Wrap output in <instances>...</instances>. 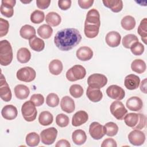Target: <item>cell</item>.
<instances>
[{
	"mask_svg": "<svg viewBox=\"0 0 147 147\" xmlns=\"http://www.w3.org/2000/svg\"><path fill=\"white\" fill-rule=\"evenodd\" d=\"M21 2L24 3H30L31 1H28V2H25V1H21Z\"/></svg>",
	"mask_w": 147,
	"mask_h": 147,
	"instance_id": "cell-54",
	"label": "cell"
},
{
	"mask_svg": "<svg viewBox=\"0 0 147 147\" xmlns=\"http://www.w3.org/2000/svg\"><path fill=\"white\" fill-rule=\"evenodd\" d=\"M53 120V117L52 114L48 111H42L38 117V122L42 126H48L51 124Z\"/></svg>",
	"mask_w": 147,
	"mask_h": 147,
	"instance_id": "cell-36",
	"label": "cell"
},
{
	"mask_svg": "<svg viewBox=\"0 0 147 147\" xmlns=\"http://www.w3.org/2000/svg\"><path fill=\"white\" fill-rule=\"evenodd\" d=\"M106 92L109 97L117 100L123 99L125 96L124 90L122 87L115 84L109 86Z\"/></svg>",
	"mask_w": 147,
	"mask_h": 147,
	"instance_id": "cell-11",
	"label": "cell"
},
{
	"mask_svg": "<svg viewBox=\"0 0 147 147\" xmlns=\"http://www.w3.org/2000/svg\"><path fill=\"white\" fill-rule=\"evenodd\" d=\"M15 0H2L1 5V13L3 16L10 18L14 14L13 7L15 6Z\"/></svg>",
	"mask_w": 147,
	"mask_h": 147,
	"instance_id": "cell-14",
	"label": "cell"
},
{
	"mask_svg": "<svg viewBox=\"0 0 147 147\" xmlns=\"http://www.w3.org/2000/svg\"><path fill=\"white\" fill-rule=\"evenodd\" d=\"M71 5V0H59L58 1V6L62 10H66L68 9Z\"/></svg>",
	"mask_w": 147,
	"mask_h": 147,
	"instance_id": "cell-49",
	"label": "cell"
},
{
	"mask_svg": "<svg viewBox=\"0 0 147 147\" xmlns=\"http://www.w3.org/2000/svg\"><path fill=\"white\" fill-rule=\"evenodd\" d=\"M82 36L75 28H65L58 31L54 37L55 45L61 51H68L78 45Z\"/></svg>",
	"mask_w": 147,
	"mask_h": 147,
	"instance_id": "cell-1",
	"label": "cell"
},
{
	"mask_svg": "<svg viewBox=\"0 0 147 147\" xmlns=\"http://www.w3.org/2000/svg\"><path fill=\"white\" fill-rule=\"evenodd\" d=\"M31 58V53L26 48H21L17 53V59L21 63H28Z\"/></svg>",
	"mask_w": 147,
	"mask_h": 147,
	"instance_id": "cell-31",
	"label": "cell"
},
{
	"mask_svg": "<svg viewBox=\"0 0 147 147\" xmlns=\"http://www.w3.org/2000/svg\"><path fill=\"white\" fill-rule=\"evenodd\" d=\"M128 140L131 144L134 146H140L145 141V135L142 131L134 129L128 134Z\"/></svg>",
	"mask_w": 147,
	"mask_h": 147,
	"instance_id": "cell-12",
	"label": "cell"
},
{
	"mask_svg": "<svg viewBox=\"0 0 147 147\" xmlns=\"http://www.w3.org/2000/svg\"><path fill=\"white\" fill-rule=\"evenodd\" d=\"M14 94L17 98L22 100L27 98L30 94L29 88L24 84H18L14 87Z\"/></svg>",
	"mask_w": 147,
	"mask_h": 147,
	"instance_id": "cell-26",
	"label": "cell"
},
{
	"mask_svg": "<svg viewBox=\"0 0 147 147\" xmlns=\"http://www.w3.org/2000/svg\"><path fill=\"white\" fill-rule=\"evenodd\" d=\"M13 53L10 43L7 40L0 42V64L2 66L9 65L13 60Z\"/></svg>",
	"mask_w": 147,
	"mask_h": 147,
	"instance_id": "cell-3",
	"label": "cell"
},
{
	"mask_svg": "<svg viewBox=\"0 0 147 147\" xmlns=\"http://www.w3.org/2000/svg\"><path fill=\"white\" fill-rule=\"evenodd\" d=\"M107 78L101 74H93L88 76L87 79V84L89 87L100 89L106 85Z\"/></svg>",
	"mask_w": 147,
	"mask_h": 147,
	"instance_id": "cell-6",
	"label": "cell"
},
{
	"mask_svg": "<svg viewBox=\"0 0 147 147\" xmlns=\"http://www.w3.org/2000/svg\"><path fill=\"white\" fill-rule=\"evenodd\" d=\"M30 100H31L36 106H40L44 102V97L40 94H34L31 96Z\"/></svg>",
	"mask_w": 147,
	"mask_h": 147,
	"instance_id": "cell-47",
	"label": "cell"
},
{
	"mask_svg": "<svg viewBox=\"0 0 147 147\" xmlns=\"http://www.w3.org/2000/svg\"><path fill=\"white\" fill-rule=\"evenodd\" d=\"M16 76L17 79L20 81L30 82L36 78V72L32 67H25L17 71Z\"/></svg>",
	"mask_w": 147,
	"mask_h": 147,
	"instance_id": "cell-7",
	"label": "cell"
},
{
	"mask_svg": "<svg viewBox=\"0 0 147 147\" xmlns=\"http://www.w3.org/2000/svg\"><path fill=\"white\" fill-rule=\"evenodd\" d=\"M147 19L144 18L142 19L138 27L137 32L138 34L141 37L142 41L146 44V37H147Z\"/></svg>",
	"mask_w": 147,
	"mask_h": 147,
	"instance_id": "cell-37",
	"label": "cell"
},
{
	"mask_svg": "<svg viewBox=\"0 0 147 147\" xmlns=\"http://www.w3.org/2000/svg\"><path fill=\"white\" fill-rule=\"evenodd\" d=\"M126 105L129 110L134 111H138L142 109L143 107V102L141 98L134 96L127 100Z\"/></svg>",
	"mask_w": 147,
	"mask_h": 147,
	"instance_id": "cell-18",
	"label": "cell"
},
{
	"mask_svg": "<svg viewBox=\"0 0 147 147\" xmlns=\"http://www.w3.org/2000/svg\"><path fill=\"white\" fill-rule=\"evenodd\" d=\"M121 36L120 34L116 31L109 32L106 36L105 41L106 44L110 47H117L121 42Z\"/></svg>",
	"mask_w": 147,
	"mask_h": 147,
	"instance_id": "cell-16",
	"label": "cell"
},
{
	"mask_svg": "<svg viewBox=\"0 0 147 147\" xmlns=\"http://www.w3.org/2000/svg\"><path fill=\"white\" fill-rule=\"evenodd\" d=\"M89 133L93 139L98 140L105 135V131L103 125L99 122H93L90 125Z\"/></svg>",
	"mask_w": 147,
	"mask_h": 147,
	"instance_id": "cell-13",
	"label": "cell"
},
{
	"mask_svg": "<svg viewBox=\"0 0 147 147\" xmlns=\"http://www.w3.org/2000/svg\"><path fill=\"white\" fill-rule=\"evenodd\" d=\"M45 21L51 26H56L61 23V18L58 13L51 11L46 15Z\"/></svg>",
	"mask_w": 147,
	"mask_h": 147,
	"instance_id": "cell-28",
	"label": "cell"
},
{
	"mask_svg": "<svg viewBox=\"0 0 147 147\" xmlns=\"http://www.w3.org/2000/svg\"><path fill=\"white\" fill-rule=\"evenodd\" d=\"M78 2L79 6L81 8L87 9L92 6L94 3V0H78Z\"/></svg>",
	"mask_w": 147,
	"mask_h": 147,
	"instance_id": "cell-48",
	"label": "cell"
},
{
	"mask_svg": "<svg viewBox=\"0 0 147 147\" xmlns=\"http://www.w3.org/2000/svg\"><path fill=\"white\" fill-rule=\"evenodd\" d=\"M99 28L97 25L84 24V32L86 36L89 38H95L99 33Z\"/></svg>",
	"mask_w": 147,
	"mask_h": 147,
	"instance_id": "cell-32",
	"label": "cell"
},
{
	"mask_svg": "<svg viewBox=\"0 0 147 147\" xmlns=\"http://www.w3.org/2000/svg\"><path fill=\"white\" fill-rule=\"evenodd\" d=\"M18 114L17 108L12 105L5 106L1 110V115L3 118L7 120H13L15 119Z\"/></svg>",
	"mask_w": 147,
	"mask_h": 147,
	"instance_id": "cell-19",
	"label": "cell"
},
{
	"mask_svg": "<svg viewBox=\"0 0 147 147\" xmlns=\"http://www.w3.org/2000/svg\"><path fill=\"white\" fill-rule=\"evenodd\" d=\"M86 75V70L81 65H75L66 72V78L70 82H75L83 79Z\"/></svg>",
	"mask_w": 147,
	"mask_h": 147,
	"instance_id": "cell-5",
	"label": "cell"
},
{
	"mask_svg": "<svg viewBox=\"0 0 147 147\" xmlns=\"http://www.w3.org/2000/svg\"><path fill=\"white\" fill-rule=\"evenodd\" d=\"M102 147H117V144L116 141L111 138L105 139L101 144Z\"/></svg>",
	"mask_w": 147,
	"mask_h": 147,
	"instance_id": "cell-50",
	"label": "cell"
},
{
	"mask_svg": "<svg viewBox=\"0 0 147 147\" xmlns=\"http://www.w3.org/2000/svg\"><path fill=\"white\" fill-rule=\"evenodd\" d=\"M37 33L41 38L44 39H48L52 36L53 33V29L49 25L43 24L40 26L38 28Z\"/></svg>",
	"mask_w": 147,
	"mask_h": 147,
	"instance_id": "cell-35",
	"label": "cell"
},
{
	"mask_svg": "<svg viewBox=\"0 0 147 147\" xmlns=\"http://www.w3.org/2000/svg\"><path fill=\"white\" fill-rule=\"evenodd\" d=\"M57 135V130L53 127L43 130L40 133L41 142L45 145H51L56 140Z\"/></svg>",
	"mask_w": 147,
	"mask_h": 147,
	"instance_id": "cell-9",
	"label": "cell"
},
{
	"mask_svg": "<svg viewBox=\"0 0 147 147\" xmlns=\"http://www.w3.org/2000/svg\"><path fill=\"white\" fill-rule=\"evenodd\" d=\"M144 46L139 41L135 42L131 47L130 50L131 53L136 56L141 55L144 52Z\"/></svg>",
	"mask_w": 147,
	"mask_h": 147,
	"instance_id": "cell-45",
	"label": "cell"
},
{
	"mask_svg": "<svg viewBox=\"0 0 147 147\" xmlns=\"http://www.w3.org/2000/svg\"><path fill=\"white\" fill-rule=\"evenodd\" d=\"M60 106L61 110L67 113H72L75 109L74 100L68 96L62 98L60 101Z\"/></svg>",
	"mask_w": 147,
	"mask_h": 147,
	"instance_id": "cell-22",
	"label": "cell"
},
{
	"mask_svg": "<svg viewBox=\"0 0 147 147\" xmlns=\"http://www.w3.org/2000/svg\"><path fill=\"white\" fill-rule=\"evenodd\" d=\"M36 30L34 28L30 25H25L22 26L20 30V34L23 38L30 40L36 36Z\"/></svg>",
	"mask_w": 147,
	"mask_h": 147,
	"instance_id": "cell-25",
	"label": "cell"
},
{
	"mask_svg": "<svg viewBox=\"0 0 147 147\" xmlns=\"http://www.w3.org/2000/svg\"><path fill=\"white\" fill-rule=\"evenodd\" d=\"M122 27L126 30H131L136 26V20L134 18L131 16H126L121 20Z\"/></svg>",
	"mask_w": 147,
	"mask_h": 147,
	"instance_id": "cell-34",
	"label": "cell"
},
{
	"mask_svg": "<svg viewBox=\"0 0 147 147\" xmlns=\"http://www.w3.org/2000/svg\"><path fill=\"white\" fill-rule=\"evenodd\" d=\"M69 93L73 97L78 98L83 95V88L79 84H72L69 88Z\"/></svg>",
	"mask_w": 147,
	"mask_h": 147,
	"instance_id": "cell-42",
	"label": "cell"
},
{
	"mask_svg": "<svg viewBox=\"0 0 147 147\" xmlns=\"http://www.w3.org/2000/svg\"><path fill=\"white\" fill-rule=\"evenodd\" d=\"M55 146L56 147H70L71 144L67 140L62 139L58 141Z\"/></svg>",
	"mask_w": 147,
	"mask_h": 147,
	"instance_id": "cell-52",
	"label": "cell"
},
{
	"mask_svg": "<svg viewBox=\"0 0 147 147\" xmlns=\"http://www.w3.org/2000/svg\"><path fill=\"white\" fill-rule=\"evenodd\" d=\"M51 3L50 0H37L36 5L40 9H45L48 8Z\"/></svg>",
	"mask_w": 147,
	"mask_h": 147,
	"instance_id": "cell-51",
	"label": "cell"
},
{
	"mask_svg": "<svg viewBox=\"0 0 147 147\" xmlns=\"http://www.w3.org/2000/svg\"><path fill=\"white\" fill-rule=\"evenodd\" d=\"M131 70L138 74H142L146 71V65L145 61L141 59H135L131 64Z\"/></svg>",
	"mask_w": 147,
	"mask_h": 147,
	"instance_id": "cell-33",
	"label": "cell"
},
{
	"mask_svg": "<svg viewBox=\"0 0 147 147\" xmlns=\"http://www.w3.org/2000/svg\"><path fill=\"white\" fill-rule=\"evenodd\" d=\"M46 103L49 107H56L59 103V98L58 95L55 93L49 94L46 98Z\"/></svg>",
	"mask_w": 147,
	"mask_h": 147,
	"instance_id": "cell-43",
	"label": "cell"
},
{
	"mask_svg": "<svg viewBox=\"0 0 147 147\" xmlns=\"http://www.w3.org/2000/svg\"><path fill=\"white\" fill-rule=\"evenodd\" d=\"M73 142L78 145L83 144L87 140V136L85 131L81 129L75 130L72 134Z\"/></svg>",
	"mask_w": 147,
	"mask_h": 147,
	"instance_id": "cell-27",
	"label": "cell"
},
{
	"mask_svg": "<svg viewBox=\"0 0 147 147\" xmlns=\"http://www.w3.org/2000/svg\"><path fill=\"white\" fill-rule=\"evenodd\" d=\"M140 90L144 93L146 94V79H144L142 80L140 84Z\"/></svg>",
	"mask_w": 147,
	"mask_h": 147,
	"instance_id": "cell-53",
	"label": "cell"
},
{
	"mask_svg": "<svg viewBox=\"0 0 147 147\" xmlns=\"http://www.w3.org/2000/svg\"><path fill=\"white\" fill-rule=\"evenodd\" d=\"M105 134L110 137L115 136L118 131V126L113 122H109L106 123L104 126Z\"/></svg>",
	"mask_w": 147,
	"mask_h": 147,
	"instance_id": "cell-39",
	"label": "cell"
},
{
	"mask_svg": "<svg viewBox=\"0 0 147 147\" xmlns=\"http://www.w3.org/2000/svg\"><path fill=\"white\" fill-rule=\"evenodd\" d=\"M45 14L43 11L36 10L30 14V21L33 24H40L44 20Z\"/></svg>",
	"mask_w": 147,
	"mask_h": 147,
	"instance_id": "cell-41",
	"label": "cell"
},
{
	"mask_svg": "<svg viewBox=\"0 0 147 147\" xmlns=\"http://www.w3.org/2000/svg\"><path fill=\"white\" fill-rule=\"evenodd\" d=\"M102 2L106 7L114 13L121 11L123 8V2L121 0H103Z\"/></svg>",
	"mask_w": 147,
	"mask_h": 147,
	"instance_id": "cell-23",
	"label": "cell"
},
{
	"mask_svg": "<svg viewBox=\"0 0 147 147\" xmlns=\"http://www.w3.org/2000/svg\"><path fill=\"white\" fill-rule=\"evenodd\" d=\"M40 138L39 135L36 132H31L28 133L25 138L26 144L29 146H37L40 142Z\"/></svg>",
	"mask_w": 147,
	"mask_h": 147,
	"instance_id": "cell-38",
	"label": "cell"
},
{
	"mask_svg": "<svg viewBox=\"0 0 147 147\" xmlns=\"http://www.w3.org/2000/svg\"><path fill=\"white\" fill-rule=\"evenodd\" d=\"M88 119V114L83 110L77 111L72 117V124L74 126H79L85 123Z\"/></svg>",
	"mask_w": 147,
	"mask_h": 147,
	"instance_id": "cell-20",
	"label": "cell"
},
{
	"mask_svg": "<svg viewBox=\"0 0 147 147\" xmlns=\"http://www.w3.org/2000/svg\"><path fill=\"white\" fill-rule=\"evenodd\" d=\"M84 24L97 25L100 27V14L99 11L95 9L90 10L86 15V18Z\"/></svg>",
	"mask_w": 147,
	"mask_h": 147,
	"instance_id": "cell-15",
	"label": "cell"
},
{
	"mask_svg": "<svg viewBox=\"0 0 147 147\" xmlns=\"http://www.w3.org/2000/svg\"><path fill=\"white\" fill-rule=\"evenodd\" d=\"M29 44L32 49L36 52H41L44 49L45 43L41 39L36 36L29 40Z\"/></svg>",
	"mask_w": 147,
	"mask_h": 147,
	"instance_id": "cell-29",
	"label": "cell"
},
{
	"mask_svg": "<svg viewBox=\"0 0 147 147\" xmlns=\"http://www.w3.org/2000/svg\"><path fill=\"white\" fill-rule=\"evenodd\" d=\"M138 41V38L135 34H128L123 37L122 38V43L125 48L129 49L135 42Z\"/></svg>",
	"mask_w": 147,
	"mask_h": 147,
	"instance_id": "cell-40",
	"label": "cell"
},
{
	"mask_svg": "<svg viewBox=\"0 0 147 147\" xmlns=\"http://www.w3.org/2000/svg\"><path fill=\"white\" fill-rule=\"evenodd\" d=\"M21 113L23 118L26 121L32 122L36 119L37 111L34 103L31 100H28L22 105Z\"/></svg>",
	"mask_w": 147,
	"mask_h": 147,
	"instance_id": "cell-4",
	"label": "cell"
},
{
	"mask_svg": "<svg viewBox=\"0 0 147 147\" xmlns=\"http://www.w3.org/2000/svg\"><path fill=\"white\" fill-rule=\"evenodd\" d=\"M76 55L77 58L81 61H88L92 57L93 51L88 47H81L76 51Z\"/></svg>",
	"mask_w": 147,
	"mask_h": 147,
	"instance_id": "cell-21",
	"label": "cell"
},
{
	"mask_svg": "<svg viewBox=\"0 0 147 147\" xmlns=\"http://www.w3.org/2000/svg\"><path fill=\"white\" fill-rule=\"evenodd\" d=\"M86 95L87 98L93 102H99L103 98V94L100 89L94 88L89 86L87 89Z\"/></svg>",
	"mask_w": 147,
	"mask_h": 147,
	"instance_id": "cell-24",
	"label": "cell"
},
{
	"mask_svg": "<svg viewBox=\"0 0 147 147\" xmlns=\"http://www.w3.org/2000/svg\"><path fill=\"white\" fill-rule=\"evenodd\" d=\"M0 97L5 102H9L12 96L11 91L3 75L1 74Z\"/></svg>",
	"mask_w": 147,
	"mask_h": 147,
	"instance_id": "cell-10",
	"label": "cell"
},
{
	"mask_svg": "<svg viewBox=\"0 0 147 147\" xmlns=\"http://www.w3.org/2000/svg\"><path fill=\"white\" fill-rule=\"evenodd\" d=\"M69 119L68 117L64 114H59L56 117V123L59 126L61 127L67 126L69 124Z\"/></svg>",
	"mask_w": 147,
	"mask_h": 147,
	"instance_id": "cell-44",
	"label": "cell"
},
{
	"mask_svg": "<svg viewBox=\"0 0 147 147\" xmlns=\"http://www.w3.org/2000/svg\"><path fill=\"white\" fill-rule=\"evenodd\" d=\"M9 23L8 21L0 18V37L6 36L9 31Z\"/></svg>",
	"mask_w": 147,
	"mask_h": 147,
	"instance_id": "cell-46",
	"label": "cell"
},
{
	"mask_svg": "<svg viewBox=\"0 0 147 147\" xmlns=\"http://www.w3.org/2000/svg\"><path fill=\"white\" fill-rule=\"evenodd\" d=\"M63 63L60 60L54 59L49 64V71L52 75H58L63 71Z\"/></svg>",
	"mask_w": 147,
	"mask_h": 147,
	"instance_id": "cell-30",
	"label": "cell"
},
{
	"mask_svg": "<svg viewBox=\"0 0 147 147\" xmlns=\"http://www.w3.org/2000/svg\"><path fill=\"white\" fill-rule=\"evenodd\" d=\"M111 114L117 119L122 120L127 113L123 104L119 100L114 101L110 106Z\"/></svg>",
	"mask_w": 147,
	"mask_h": 147,
	"instance_id": "cell-8",
	"label": "cell"
},
{
	"mask_svg": "<svg viewBox=\"0 0 147 147\" xmlns=\"http://www.w3.org/2000/svg\"><path fill=\"white\" fill-rule=\"evenodd\" d=\"M123 119L125 124L133 129H142L146 124V116L140 113H129L126 114Z\"/></svg>",
	"mask_w": 147,
	"mask_h": 147,
	"instance_id": "cell-2",
	"label": "cell"
},
{
	"mask_svg": "<svg viewBox=\"0 0 147 147\" xmlns=\"http://www.w3.org/2000/svg\"><path fill=\"white\" fill-rule=\"evenodd\" d=\"M140 83V78L134 74H129L127 75L124 80L125 87L129 90L137 89Z\"/></svg>",
	"mask_w": 147,
	"mask_h": 147,
	"instance_id": "cell-17",
	"label": "cell"
}]
</instances>
